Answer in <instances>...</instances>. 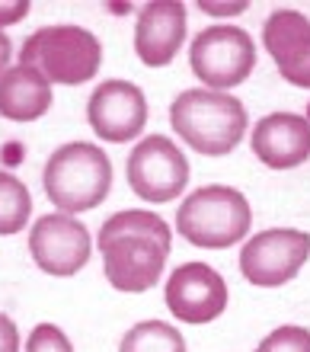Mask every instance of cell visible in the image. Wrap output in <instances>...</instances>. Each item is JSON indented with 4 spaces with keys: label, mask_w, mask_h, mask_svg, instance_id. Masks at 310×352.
<instances>
[{
    "label": "cell",
    "mask_w": 310,
    "mask_h": 352,
    "mask_svg": "<svg viewBox=\"0 0 310 352\" xmlns=\"http://www.w3.org/2000/svg\"><path fill=\"white\" fill-rule=\"evenodd\" d=\"M253 154L269 170H294L310 157V122L294 112H272L256 122Z\"/></svg>",
    "instance_id": "14"
},
{
    "label": "cell",
    "mask_w": 310,
    "mask_h": 352,
    "mask_svg": "<svg viewBox=\"0 0 310 352\" xmlns=\"http://www.w3.org/2000/svg\"><path fill=\"white\" fill-rule=\"evenodd\" d=\"M29 13V0H16V3H0V26H13Z\"/></svg>",
    "instance_id": "21"
},
{
    "label": "cell",
    "mask_w": 310,
    "mask_h": 352,
    "mask_svg": "<svg viewBox=\"0 0 310 352\" xmlns=\"http://www.w3.org/2000/svg\"><path fill=\"white\" fill-rule=\"evenodd\" d=\"M166 307L183 324H208L228 307V285L208 263H183L166 282Z\"/></svg>",
    "instance_id": "11"
},
{
    "label": "cell",
    "mask_w": 310,
    "mask_h": 352,
    "mask_svg": "<svg viewBox=\"0 0 310 352\" xmlns=\"http://www.w3.org/2000/svg\"><path fill=\"white\" fill-rule=\"evenodd\" d=\"M186 7L176 0L144 3L135 23V52L147 67H166L183 48Z\"/></svg>",
    "instance_id": "13"
},
{
    "label": "cell",
    "mask_w": 310,
    "mask_h": 352,
    "mask_svg": "<svg viewBox=\"0 0 310 352\" xmlns=\"http://www.w3.org/2000/svg\"><path fill=\"white\" fill-rule=\"evenodd\" d=\"M45 192L64 214L90 212L109 195L112 164L106 151L87 141L58 148L45 164Z\"/></svg>",
    "instance_id": "4"
},
{
    "label": "cell",
    "mask_w": 310,
    "mask_h": 352,
    "mask_svg": "<svg viewBox=\"0 0 310 352\" xmlns=\"http://www.w3.org/2000/svg\"><path fill=\"white\" fill-rule=\"evenodd\" d=\"M29 214H32V195L23 179L0 170V237L19 234L29 224Z\"/></svg>",
    "instance_id": "17"
},
{
    "label": "cell",
    "mask_w": 310,
    "mask_h": 352,
    "mask_svg": "<svg viewBox=\"0 0 310 352\" xmlns=\"http://www.w3.org/2000/svg\"><path fill=\"white\" fill-rule=\"evenodd\" d=\"M256 352H310V330H304V327H278L256 346Z\"/></svg>",
    "instance_id": "18"
},
{
    "label": "cell",
    "mask_w": 310,
    "mask_h": 352,
    "mask_svg": "<svg viewBox=\"0 0 310 352\" xmlns=\"http://www.w3.org/2000/svg\"><path fill=\"white\" fill-rule=\"evenodd\" d=\"M87 119H90L96 138L109 141V144H125V141L137 138L144 129L147 100L141 87L131 80H106L93 90Z\"/></svg>",
    "instance_id": "10"
},
{
    "label": "cell",
    "mask_w": 310,
    "mask_h": 352,
    "mask_svg": "<svg viewBox=\"0 0 310 352\" xmlns=\"http://www.w3.org/2000/svg\"><path fill=\"white\" fill-rule=\"evenodd\" d=\"M19 65L38 71L48 84L77 87L96 77L102 65V45L90 29L45 26L26 38Z\"/></svg>",
    "instance_id": "5"
},
{
    "label": "cell",
    "mask_w": 310,
    "mask_h": 352,
    "mask_svg": "<svg viewBox=\"0 0 310 352\" xmlns=\"http://www.w3.org/2000/svg\"><path fill=\"white\" fill-rule=\"evenodd\" d=\"M7 65H10V38L0 32V74L7 71Z\"/></svg>",
    "instance_id": "23"
},
{
    "label": "cell",
    "mask_w": 310,
    "mask_h": 352,
    "mask_svg": "<svg viewBox=\"0 0 310 352\" xmlns=\"http://www.w3.org/2000/svg\"><path fill=\"white\" fill-rule=\"evenodd\" d=\"M310 256V234L291 228H272L256 234L240 250V272L247 282L263 288H278L291 282Z\"/></svg>",
    "instance_id": "8"
},
{
    "label": "cell",
    "mask_w": 310,
    "mask_h": 352,
    "mask_svg": "<svg viewBox=\"0 0 310 352\" xmlns=\"http://www.w3.org/2000/svg\"><path fill=\"white\" fill-rule=\"evenodd\" d=\"M52 106V84L32 67H7L0 74V116L7 122H36Z\"/></svg>",
    "instance_id": "15"
},
{
    "label": "cell",
    "mask_w": 310,
    "mask_h": 352,
    "mask_svg": "<svg viewBox=\"0 0 310 352\" xmlns=\"http://www.w3.org/2000/svg\"><path fill=\"white\" fill-rule=\"evenodd\" d=\"M100 253L109 285L141 295L164 276L170 256V228L154 212H115L100 228Z\"/></svg>",
    "instance_id": "1"
},
{
    "label": "cell",
    "mask_w": 310,
    "mask_h": 352,
    "mask_svg": "<svg viewBox=\"0 0 310 352\" xmlns=\"http://www.w3.org/2000/svg\"><path fill=\"white\" fill-rule=\"evenodd\" d=\"M189 65L205 90H230L253 74L256 45L240 26H208L192 42Z\"/></svg>",
    "instance_id": "6"
},
{
    "label": "cell",
    "mask_w": 310,
    "mask_h": 352,
    "mask_svg": "<svg viewBox=\"0 0 310 352\" xmlns=\"http://www.w3.org/2000/svg\"><path fill=\"white\" fill-rule=\"evenodd\" d=\"M26 352H74V346L55 324H38L36 330L29 333Z\"/></svg>",
    "instance_id": "19"
},
{
    "label": "cell",
    "mask_w": 310,
    "mask_h": 352,
    "mask_svg": "<svg viewBox=\"0 0 310 352\" xmlns=\"http://www.w3.org/2000/svg\"><path fill=\"white\" fill-rule=\"evenodd\" d=\"M29 253L48 276H77L90 263V234L71 214H45L29 231Z\"/></svg>",
    "instance_id": "9"
},
{
    "label": "cell",
    "mask_w": 310,
    "mask_h": 352,
    "mask_svg": "<svg viewBox=\"0 0 310 352\" xmlns=\"http://www.w3.org/2000/svg\"><path fill=\"white\" fill-rule=\"evenodd\" d=\"M263 45L282 77L310 90V19L298 10H275L263 26Z\"/></svg>",
    "instance_id": "12"
},
{
    "label": "cell",
    "mask_w": 310,
    "mask_h": 352,
    "mask_svg": "<svg viewBox=\"0 0 310 352\" xmlns=\"http://www.w3.org/2000/svg\"><path fill=\"white\" fill-rule=\"evenodd\" d=\"M170 125L199 154L224 157L247 135V109L218 90H183L170 106Z\"/></svg>",
    "instance_id": "2"
},
{
    "label": "cell",
    "mask_w": 310,
    "mask_h": 352,
    "mask_svg": "<svg viewBox=\"0 0 310 352\" xmlns=\"http://www.w3.org/2000/svg\"><path fill=\"white\" fill-rule=\"evenodd\" d=\"M189 183V160L164 135H151L128 157V186L144 202H173Z\"/></svg>",
    "instance_id": "7"
},
{
    "label": "cell",
    "mask_w": 310,
    "mask_h": 352,
    "mask_svg": "<svg viewBox=\"0 0 310 352\" xmlns=\"http://www.w3.org/2000/svg\"><path fill=\"white\" fill-rule=\"evenodd\" d=\"M119 352H186V340L164 320H144L122 336Z\"/></svg>",
    "instance_id": "16"
},
{
    "label": "cell",
    "mask_w": 310,
    "mask_h": 352,
    "mask_svg": "<svg viewBox=\"0 0 310 352\" xmlns=\"http://www.w3.org/2000/svg\"><path fill=\"white\" fill-rule=\"evenodd\" d=\"M250 224L253 212L247 195L234 186H201L176 212V231L201 250H228L247 237Z\"/></svg>",
    "instance_id": "3"
},
{
    "label": "cell",
    "mask_w": 310,
    "mask_h": 352,
    "mask_svg": "<svg viewBox=\"0 0 310 352\" xmlns=\"http://www.w3.org/2000/svg\"><path fill=\"white\" fill-rule=\"evenodd\" d=\"M199 7L211 16H234V13H243L247 3H199Z\"/></svg>",
    "instance_id": "22"
},
{
    "label": "cell",
    "mask_w": 310,
    "mask_h": 352,
    "mask_svg": "<svg viewBox=\"0 0 310 352\" xmlns=\"http://www.w3.org/2000/svg\"><path fill=\"white\" fill-rule=\"evenodd\" d=\"M0 352H19L16 324H13L7 314H0Z\"/></svg>",
    "instance_id": "20"
}]
</instances>
